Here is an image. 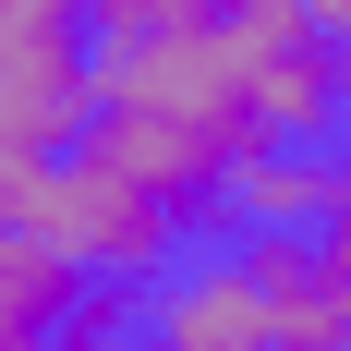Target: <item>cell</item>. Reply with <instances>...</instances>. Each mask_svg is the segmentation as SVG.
Returning a JSON list of instances; mask_svg holds the SVG:
<instances>
[{
	"label": "cell",
	"mask_w": 351,
	"mask_h": 351,
	"mask_svg": "<svg viewBox=\"0 0 351 351\" xmlns=\"http://www.w3.org/2000/svg\"><path fill=\"white\" fill-rule=\"evenodd\" d=\"M0 218H12V230H36V243L61 254L73 279H109V291L170 279V267H182V230H194L170 194H145L134 170H109L97 145L25 158V170L0 182Z\"/></svg>",
	"instance_id": "6da1fadb"
},
{
	"label": "cell",
	"mask_w": 351,
	"mask_h": 351,
	"mask_svg": "<svg viewBox=\"0 0 351 351\" xmlns=\"http://www.w3.org/2000/svg\"><path fill=\"white\" fill-rule=\"evenodd\" d=\"M85 145H97L109 170H134L145 194H170L182 218H206L218 194H230V170L254 158L243 134H206V121H170V109H97V121H85Z\"/></svg>",
	"instance_id": "7a4b0ae2"
},
{
	"label": "cell",
	"mask_w": 351,
	"mask_h": 351,
	"mask_svg": "<svg viewBox=\"0 0 351 351\" xmlns=\"http://www.w3.org/2000/svg\"><path fill=\"white\" fill-rule=\"evenodd\" d=\"M145 339H158V351H279L243 243H230V254H182L170 279H158V303H145Z\"/></svg>",
	"instance_id": "3957f363"
},
{
	"label": "cell",
	"mask_w": 351,
	"mask_h": 351,
	"mask_svg": "<svg viewBox=\"0 0 351 351\" xmlns=\"http://www.w3.org/2000/svg\"><path fill=\"white\" fill-rule=\"evenodd\" d=\"M85 291H97V279H73L36 230L0 218V351H61L73 315H85Z\"/></svg>",
	"instance_id": "277c9868"
},
{
	"label": "cell",
	"mask_w": 351,
	"mask_h": 351,
	"mask_svg": "<svg viewBox=\"0 0 351 351\" xmlns=\"http://www.w3.org/2000/svg\"><path fill=\"white\" fill-rule=\"evenodd\" d=\"M218 206L243 218V230H327V206H339V158H327V145H254Z\"/></svg>",
	"instance_id": "5b68a950"
},
{
	"label": "cell",
	"mask_w": 351,
	"mask_h": 351,
	"mask_svg": "<svg viewBox=\"0 0 351 351\" xmlns=\"http://www.w3.org/2000/svg\"><path fill=\"white\" fill-rule=\"evenodd\" d=\"M291 12H303V25H315L327 49H351V0H291Z\"/></svg>",
	"instance_id": "8992f818"
},
{
	"label": "cell",
	"mask_w": 351,
	"mask_h": 351,
	"mask_svg": "<svg viewBox=\"0 0 351 351\" xmlns=\"http://www.w3.org/2000/svg\"><path fill=\"white\" fill-rule=\"evenodd\" d=\"M12 170H25V145H12V121H0V182H12Z\"/></svg>",
	"instance_id": "52a82bcc"
},
{
	"label": "cell",
	"mask_w": 351,
	"mask_h": 351,
	"mask_svg": "<svg viewBox=\"0 0 351 351\" xmlns=\"http://www.w3.org/2000/svg\"><path fill=\"white\" fill-rule=\"evenodd\" d=\"M339 97H351V49H339Z\"/></svg>",
	"instance_id": "ba28073f"
}]
</instances>
